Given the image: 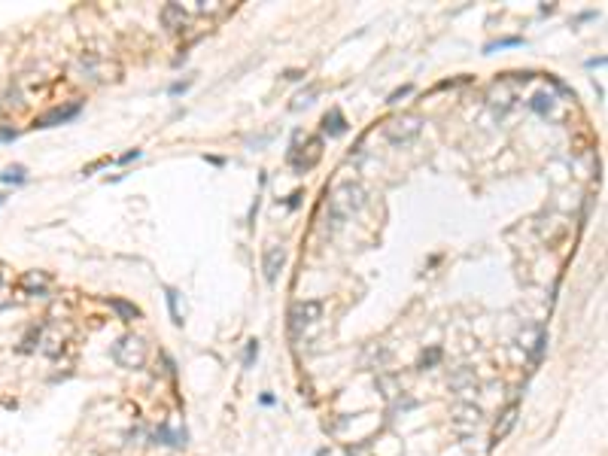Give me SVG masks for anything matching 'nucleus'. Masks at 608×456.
<instances>
[{
	"label": "nucleus",
	"mask_w": 608,
	"mask_h": 456,
	"mask_svg": "<svg viewBox=\"0 0 608 456\" xmlns=\"http://www.w3.org/2000/svg\"><path fill=\"white\" fill-rule=\"evenodd\" d=\"M365 201H368V192L362 189V182H356V180L338 182L332 198H329V222H332V231H338L350 216H356L365 207Z\"/></svg>",
	"instance_id": "nucleus-1"
},
{
	"label": "nucleus",
	"mask_w": 608,
	"mask_h": 456,
	"mask_svg": "<svg viewBox=\"0 0 608 456\" xmlns=\"http://www.w3.org/2000/svg\"><path fill=\"white\" fill-rule=\"evenodd\" d=\"M110 356L119 368L137 371V368H143V362H146V341L140 334H122L116 344H113Z\"/></svg>",
	"instance_id": "nucleus-2"
},
{
	"label": "nucleus",
	"mask_w": 608,
	"mask_h": 456,
	"mask_svg": "<svg viewBox=\"0 0 608 456\" xmlns=\"http://www.w3.org/2000/svg\"><path fill=\"white\" fill-rule=\"evenodd\" d=\"M420 131H423L420 116H402V119H392L383 125V137H387L392 146H407Z\"/></svg>",
	"instance_id": "nucleus-3"
},
{
	"label": "nucleus",
	"mask_w": 608,
	"mask_h": 456,
	"mask_svg": "<svg viewBox=\"0 0 608 456\" xmlns=\"http://www.w3.org/2000/svg\"><path fill=\"white\" fill-rule=\"evenodd\" d=\"M317 319H322V301H317V298L298 301V304H292V307H289V329H292V334L304 332L307 325H313Z\"/></svg>",
	"instance_id": "nucleus-4"
},
{
	"label": "nucleus",
	"mask_w": 608,
	"mask_h": 456,
	"mask_svg": "<svg viewBox=\"0 0 608 456\" xmlns=\"http://www.w3.org/2000/svg\"><path fill=\"white\" fill-rule=\"evenodd\" d=\"M283 265H286V249H283V247H268L265 256H261V271H265L268 283H274V280L280 277Z\"/></svg>",
	"instance_id": "nucleus-5"
},
{
	"label": "nucleus",
	"mask_w": 608,
	"mask_h": 456,
	"mask_svg": "<svg viewBox=\"0 0 608 456\" xmlns=\"http://www.w3.org/2000/svg\"><path fill=\"white\" fill-rule=\"evenodd\" d=\"M80 110H82L80 104H71V106H55V110L43 113V116L37 119L34 125H37V128H55V125H64V122H71V119L80 116Z\"/></svg>",
	"instance_id": "nucleus-6"
},
{
	"label": "nucleus",
	"mask_w": 608,
	"mask_h": 456,
	"mask_svg": "<svg viewBox=\"0 0 608 456\" xmlns=\"http://www.w3.org/2000/svg\"><path fill=\"white\" fill-rule=\"evenodd\" d=\"M19 289L25 295H40V298H43L46 289H49V277H46L43 271H28L25 277L19 280Z\"/></svg>",
	"instance_id": "nucleus-7"
},
{
	"label": "nucleus",
	"mask_w": 608,
	"mask_h": 456,
	"mask_svg": "<svg viewBox=\"0 0 608 456\" xmlns=\"http://www.w3.org/2000/svg\"><path fill=\"white\" fill-rule=\"evenodd\" d=\"M158 19H161V25H165L167 30H180L183 21L189 19V12L183 10V3H165V6H161V12H158Z\"/></svg>",
	"instance_id": "nucleus-8"
},
{
	"label": "nucleus",
	"mask_w": 608,
	"mask_h": 456,
	"mask_svg": "<svg viewBox=\"0 0 608 456\" xmlns=\"http://www.w3.org/2000/svg\"><path fill=\"white\" fill-rule=\"evenodd\" d=\"M517 420H520V405H517V401H511V405H508V410L502 414V420H499L496 429H492V444H496V441H502L508 432L517 426Z\"/></svg>",
	"instance_id": "nucleus-9"
},
{
	"label": "nucleus",
	"mask_w": 608,
	"mask_h": 456,
	"mask_svg": "<svg viewBox=\"0 0 608 456\" xmlns=\"http://www.w3.org/2000/svg\"><path fill=\"white\" fill-rule=\"evenodd\" d=\"M322 131H326L329 137H341L344 131H347V119L341 116V110H332L326 119H322Z\"/></svg>",
	"instance_id": "nucleus-10"
},
{
	"label": "nucleus",
	"mask_w": 608,
	"mask_h": 456,
	"mask_svg": "<svg viewBox=\"0 0 608 456\" xmlns=\"http://www.w3.org/2000/svg\"><path fill=\"white\" fill-rule=\"evenodd\" d=\"M450 386L457 392H468V390H475V386H478V377H475L472 368H459L457 374L450 377Z\"/></svg>",
	"instance_id": "nucleus-11"
},
{
	"label": "nucleus",
	"mask_w": 608,
	"mask_h": 456,
	"mask_svg": "<svg viewBox=\"0 0 608 456\" xmlns=\"http://www.w3.org/2000/svg\"><path fill=\"white\" fill-rule=\"evenodd\" d=\"M156 444H171V447H180V444H186V432H171L167 426H158L156 429Z\"/></svg>",
	"instance_id": "nucleus-12"
},
{
	"label": "nucleus",
	"mask_w": 608,
	"mask_h": 456,
	"mask_svg": "<svg viewBox=\"0 0 608 456\" xmlns=\"http://www.w3.org/2000/svg\"><path fill=\"white\" fill-rule=\"evenodd\" d=\"M553 101H557L553 95H548V91H538V95H533V101H529V110H533V113H542V116H548V113L553 110Z\"/></svg>",
	"instance_id": "nucleus-13"
},
{
	"label": "nucleus",
	"mask_w": 608,
	"mask_h": 456,
	"mask_svg": "<svg viewBox=\"0 0 608 456\" xmlns=\"http://www.w3.org/2000/svg\"><path fill=\"white\" fill-rule=\"evenodd\" d=\"M110 307L119 314V319H125V323H131V319H137L140 316V310L134 307L131 301H122V298H110Z\"/></svg>",
	"instance_id": "nucleus-14"
},
{
	"label": "nucleus",
	"mask_w": 608,
	"mask_h": 456,
	"mask_svg": "<svg viewBox=\"0 0 608 456\" xmlns=\"http://www.w3.org/2000/svg\"><path fill=\"white\" fill-rule=\"evenodd\" d=\"M165 298H167V310H171V319L176 325H183V314H180V292L167 286L165 289Z\"/></svg>",
	"instance_id": "nucleus-15"
},
{
	"label": "nucleus",
	"mask_w": 608,
	"mask_h": 456,
	"mask_svg": "<svg viewBox=\"0 0 608 456\" xmlns=\"http://www.w3.org/2000/svg\"><path fill=\"white\" fill-rule=\"evenodd\" d=\"M544 350H548V334H538V338L533 341V347H529V362L533 365H538L542 362V356H544Z\"/></svg>",
	"instance_id": "nucleus-16"
},
{
	"label": "nucleus",
	"mask_w": 608,
	"mask_h": 456,
	"mask_svg": "<svg viewBox=\"0 0 608 456\" xmlns=\"http://www.w3.org/2000/svg\"><path fill=\"white\" fill-rule=\"evenodd\" d=\"M25 167L21 164H12V167H6L3 173H0V182H25Z\"/></svg>",
	"instance_id": "nucleus-17"
},
{
	"label": "nucleus",
	"mask_w": 608,
	"mask_h": 456,
	"mask_svg": "<svg viewBox=\"0 0 608 456\" xmlns=\"http://www.w3.org/2000/svg\"><path fill=\"white\" fill-rule=\"evenodd\" d=\"M40 332H43V329H37V325H34V329H30V332L25 334V341H21V347H19V350H21V353H30V350H34V347H37V344H34V341H40Z\"/></svg>",
	"instance_id": "nucleus-18"
},
{
	"label": "nucleus",
	"mask_w": 608,
	"mask_h": 456,
	"mask_svg": "<svg viewBox=\"0 0 608 456\" xmlns=\"http://www.w3.org/2000/svg\"><path fill=\"white\" fill-rule=\"evenodd\" d=\"M313 97H317V88H307V91H302V95L295 97V104H292V110H302V106H311V104H313Z\"/></svg>",
	"instance_id": "nucleus-19"
},
{
	"label": "nucleus",
	"mask_w": 608,
	"mask_h": 456,
	"mask_svg": "<svg viewBox=\"0 0 608 456\" xmlns=\"http://www.w3.org/2000/svg\"><path fill=\"white\" fill-rule=\"evenodd\" d=\"M441 359V347H432L429 353H423V359H420V368H432V365Z\"/></svg>",
	"instance_id": "nucleus-20"
},
{
	"label": "nucleus",
	"mask_w": 608,
	"mask_h": 456,
	"mask_svg": "<svg viewBox=\"0 0 608 456\" xmlns=\"http://www.w3.org/2000/svg\"><path fill=\"white\" fill-rule=\"evenodd\" d=\"M256 356H259V341H250V344H246V353H243V368H252Z\"/></svg>",
	"instance_id": "nucleus-21"
},
{
	"label": "nucleus",
	"mask_w": 608,
	"mask_h": 456,
	"mask_svg": "<svg viewBox=\"0 0 608 456\" xmlns=\"http://www.w3.org/2000/svg\"><path fill=\"white\" fill-rule=\"evenodd\" d=\"M405 95H411V86H402V88H396V91H392V95L387 97V104H398V101H402Z\"/></svg>",
	"instance_id": "nucleus-22"
},
{
	"label": "nucleus",
	"mask_w": 608,
	"mask_h": 456,
	"mask_svg": "<svg viewBox=\"0 0 608 456\" xmlns=\"http://www.w3.org/2000/svg\"><path fill=\"white\" fill-rule=\"evenodd\" d=\"M520 43H523V40H520V37H508V40H499V43H490V46H487V52H492V49H496V46H520Z\"/></svg>",
	"instance_id": "nucleus-23"
},
{
	"label": "nucleus",
	"mask_w": 608,
	"mask_h": 456,
	"mask_svg": "<svg viewBox=\"0 0 608 456\" xmlns=\"http://www.w3.org/2000/svg\"><path fill=\"white\" fill-rule=\"evenodd\" d=\"M217 6L213 3H207V0H198V6H195V12H213Z\"/></svg>",
	"instance_id": "nucleus-24"
},
{
	"label": "nucleus",
	"mask_w": 608,
	"mask_h": 456,
	"mask_svg": "<svg viewBox=\"0 0 608 456\" xmlns=\"http://www.w3.org/2000/svg\"><path fill=\"white\" fill-rule=\"evenodd\" d=\"M134 158H140V149H131V152H125V155H122V164L134 162Z\"/></svg>",
	"instance_id": "nucleus-25"
},
{
	"label": "nucleus",
	"mask_w": 608,
	"mask_h": 456,
	"mask_svg": "<svg viewBox=\"0 0 608 456\" xmlns=\"http://www.w3.org/2000/svg\"><path fill=\"white\" fill-rule=\"evenodd\" d=\"M12 137H15L12 128H0V140H12Z\"/></svg>",
	"instance_id": "nucleus-26"
},
{
	"label": "nucleus",
	"mask_w": 608,
	"mask_h": 456,
	"mask_svg": "<svg viewBox=\"0 0 608 456\" xmlns=\"http://www.w3.org/2000/svg\"><path fill=\"white\" fill-rule=\"evenodd\" d=\"M189 82H176V86H171V95H180V91H186Z\"/></svg>",
	"instance_id": "nucleus-27"
},
{
	"label": "nucleus",
	"mask_w": 608,
	"mask_h": 456,
	"mask_svg": "<svg viewBox=\"0 0 608 456\" xmlns=\"http://www.w3.org/2000/svg\"><path fill=\"white\" fill-rule=\"evenodd\" d=\"M304 70H286V79H302Z\"/></svg>",
	"instance_id": "nucleus-28"
},
{
	"label": "nucleus",
	"mask_w": 608,
	"mask_h": 456,
	"mask_svg": "<svg viewBox=\"0 0 608 456\" xmlns=\"http://www.w3.org/2000/svg\"><path fill=\"white\" fill-rule=\"evenodd\" d=\"M3 201H6V198H3V195H0V204H3Z\"/></svg>",
	"instance_id": "nucleus-29"
}]
</instances>
